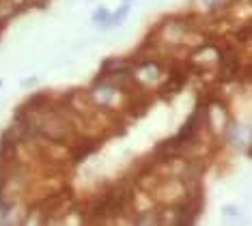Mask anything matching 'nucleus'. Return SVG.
<instances>
[{
	"label": "nucleus",
	"instance_id": "obj_2",
	"mask_svg": "<svg viewBox=\"0 0 252 226\" xmlns=\"http://www.w3.org/2000/svg\"><path fill=\"white\" fill-rule=\"evenodd\" d=\"M108 20V9H97L95 13H93V22H106Z\"/></svg>",
	"mask_w": 252,
	"mask_h": 226
},
{
	"label": "nucleus",
	"instance_id": "obj_4",
	"mask_svg": "<svg viewBox=\"0 0 252 226\" xmlns=\"http://www.w3.org/2000/svg\"><path fill=\"white\" fill-rule=\"evenodd\" d=\"M125 2H129V0H125Z\"/></svg>",
	"mask_w": 252,
	"mask_h": 226
},
{
	"label": "nucleus",
	"instance_id": "obj_1",
	"mask_svg": "<svg viewBox=\"0 0 252 226\" xmlns=\"http://www.w3.org/2000/svg\"><path fill=\"white\" fill-rule=\"evenodd\" d=\"M127 13H129V7H127V4H123V7L119 9V11H117V13H114L112 17L108 15V20L104 22V26H114V24H117V22H121V20H123V17L127 15Z\"/></svg>",
	"mask_w": 252,
	"mask_h": 226
},
{
	"label": "nucleus",
	"instance_id": "obj_3",
	"mask_svg": "<svg viewBox=\"0 0 252 226\" xmlns=\"http://www.w3.org/2000/svg\"><path fill=\"white\" fill-rule=\"evenodd\" d=\"M0 86H2V80H0Z\"/></svg>",
	"mask_w": 252,
	"mask_h": 226
}]
</instances>
